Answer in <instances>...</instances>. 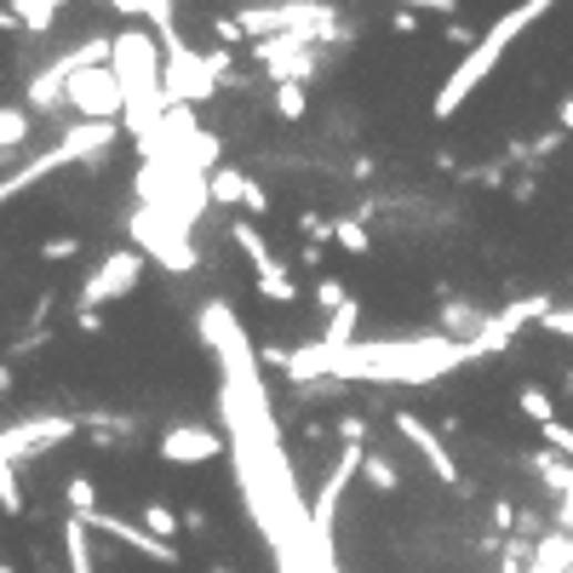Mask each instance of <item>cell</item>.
I'll return each mask as SVG.
<instances>
[{
    "mask_svg": "<svg viewBox=\"0 0 573 573\" xmlns=\"http://www.w3.org/2000/svg\"><path fill=\"white\" fill-rule=\"evenodd\" d=\"M110 70H115V81L126 92V121L121 126L139 139V150L155 144L166 115H173V104H166V58L155 52V41L144 35V29H121Z\"/></svg>",
    "mask_w": 573,
    "mask_h": 573,
    "instance_id": "6da1fadb",
    "label": "cell"
},
{
    "mask_svg": "<svg viewBox=\"0 0 573 573\" xmlns=\"http://www.w3.org/2000/svg\"><path fill=\"white\" fill-rule=\"evenodd\" d=\"M545 12H551V0H528V7H511L499 23H488V35L477 41V52H464V58H459V70H453L442 86H436L430 115H436V121H453V115L464 110V98H470V92H477V86L493 75V63H499L504 52H511V41L522 35V29H533Z\"/></svg>",
    "mask_w": 573,
    "mask_h": 573,
    "instance_id": "7a4b0ae2",
    "label": "cell"
},
{
    "mask_svg": "<svg viewBox=\"0 0 573 573\" xmlns=\"http://www.w3.org/2000/svg\"><path fill=\"white\" fill-rule=\"evenodd\" d=\"M161 58H166V104H207V98L235 75L224 47L195 52V47L173 41V47H161Z\"/></svg>",
    "mask_w": 573,
    "mask_h": 573,
    "instance_id": "3957f363",
    "label": "cell"
},
{
    "mask_svg": "<svg viewBox=\"0 0 573 573\" xmlns=\"http://www.w3.org/2000/svg\"><path fill=\"white\" fill-rule=\"evenodd\" d=\"M132 242H139L144 258H155L161 269H173V276H190V269L201 264V253L190 247V229H178L166 213H150V207L132 213Z\"/></svg>",
    "mask_w": 573,
    "mask_h": 573,
    "instance_id": "277c9868",
    "label": "cell"
},
{
    "mask_svg": "<svg viewBox=\"0 0 573 573\" xmlns=\"http://www.w3.org/2000/svg\"><path fill=\"white\" fill-rule=\"evenodd\" d=\"M104 63H115V41H104V35L81 41L75 52H63L52 70H47L35 86H29V104H35V110H58L63 98H70V81L86 75V70H104Z\"/></svg>",
    "mask_w": 573,
    "mask_h": 573,
    "instance_id": "5b68a950",
    "label": "cell"
},
{
    "mask_svg": "<svg viewBox=\"0 0 573 573\" xmlns=\"http://www.w3.org/2000/svg\"><path fill=\"white\" fill-rule=\"evenodd\" d=\"M139 276H144V253L139 247H121V253H110L104 264L92 269V276L81 282V316H104V305H115V298H126L132 287H139Z\"/></svg>",
    "mask_w": 573,
    "mask_h": 573,
    "instance_id": "8992f818",
    "label": "cell"
},
{
    "mask_svg": "<svg viewBox=\"0 0 573 573\" xmlns=\"http://www.w3.org/2000/svg\"><path fill=\"white\" fill-rule=\"evenodd\" d=\"M81 424L75 419H63V413H41V419H23V424H7V436H0V464H29V459H41L52 448H63L75 436Z\"/></svg>",
    "mask_w": 573,
    "mask_h": 573,
    "instance_id": "52a82bcc",
    "label": "cell"
},
{
    "mask_svg": "<svg viewBox=\"0 0 573 573\" xmlns=\"http://www.w3.org/2000/svg\"><path fill=\"white\" fill-rule=\"evenodd\" d=\"M81 121H126V92H121V81H115V70L104 63V70H86V75H75L70 81V98H63Z\"/></svg>",
    "mask_w": 573,
    "mask_h": 573,
    "instance_id": "ba28073f",
    "label": "cell"
},
{
    "mask_svg": "<svg viewBox=\"0 0 573 573\" xmlns=\"http://www.w3.org/2000/svg\"><path fill=\"white\" fill-rule=\"evenodd\" d=\"M86 528H98V533H110V539H121L126 551H139V556H150V562H166V567H178V545H166V539H155L144 522H126V516H115V511H98V516H81Z\"/></svg>",
    "mask_w": 573,
    "mask_h": 573,
    "instance_id": "9c48e42d",
    "label": "cell"
},
{
    "mask_svg": "<svg viewBox=\"0 0 573 573\" xmlns=\"http://www.w3.org/2000/svg\"><path fill=\"white\" fill-rule=\"evenodd\" d=\"M155 448L166 464H207L213 453H224V436L207 424H173V430H161Z\"/></svg>",
    "mask_w": 573,
    "mask_h": 573,
    "instance_id": "30bf717a",
    "label": "cell"
},
{
    "mask_svg": "<svg viewBox=\"0 0 573 573\" xmlns=\"http://www.w3.org/2000/svg\"><path fill=\"white\" fill-rule=\"evenodd\" d=\"M396 430H401V436H408V442L424 453V464L436 470V482H442V488H464V482H459V464H453V453H448V442H442V436H436L424 419L396 413Z\"/></svg>",
    "mask_w": 573,
    "mask_h": 573,
    "instance_id": "8fae6325",
    "label": "cell"
},
{
    "mask_svg": "<svg viewBox=\"0 0 573 573\" xmlns=\"http://www.w3.org/2000/svg\"><path fill=\"white\" fill-rule=\"evenodd\" d=\"M121 139V121H75L70 132H63V150H70L75 161H92V155H104L110 144Z\"/></svg>",
    "mask_w": 573,
    "mask_h": 573,
    "instance_id": "7c38bea8",
    "label": "cell"
},
{
    "mask_svg": "<svg viewBox=\"0 0 573 573\" xmlns=\"http://www.w3.org/2000/svg\"><path fill=\"white\" fill-rule=\"evenodd\" d=\"M70 161H75L70 150H63V144H52L47 155H35V161H29V166H18V173H7V184H0V195L12 201V195H23L29 184H41L47 173H58V166H70Z\"/></svg>",
    "mask_w": 573,
    "mask_h": 573,
    "instance_id": "4fadbf2b",
    "label": "cell"
},
{
    "mask_svg": "<svg viewBox=\"0 0 573 573\" xmlns=\"http://www.w3.org/2000/svg\"><path fill=\"white\" fill-rule=\"evenodd\" d=\"M229 235H235V247L247 253V264H253V276H276V253H269V242H264V229L253 224V218H235L229 224Z\"/></svg>",
    "mask_w": 573,
    "mask_h": 573,
    "instance_id": "5bb4252c",
    "label": "cell"
},
{
    "mask_svg": "<svg viewBox=\"0 0 573 573\" xmlns=\"http://www.w3.org/2000/svg\"><path fill=\"white\" fill-rule=\"evenodd\" d=\"M533 573H573V533H551L533 545Z\"/></svg>",
    "mask_w": 573,
    "mask_h": 573,
    "instance_id": "9a60e30c",
    "label": "cell"
},
{
    "mask_svg": "<svg viewBox=\"0 0 573 573\" xmlns=\"http://www.w3.org/2000/svg\"><path fill=\"white\" fill-rule=\"evenodd\" d=\"M92 528L81 522V516H70L63 522V551H70V573H98V562H92V539H86Z\"/></svg>",
    "mask_w": 573,
    "mask_h": 573,
    "instance_id": "2e32d148",
    "label": "cell"
},
{
    "mask_svg": "<svg viewBox=\"0 0 573 573\" xmlns=\"http://www.w3.org/2000/svg\"><path fill=\"white\" fill-rule=\"evenodd\" d=\"M533 470L545 477V488H551V493L573 499V464H567V459H556V453L545 448V453H533Z\"/></svg>",
    "mask_w": 573,
    "mask_h": 573,
    "instance_id": "e0dca14e",
    "label": "cell"
},
{
    "mask_svg": "<svg viewBox=\"0 0 573 573\" xmlns=\"http://www.w3.org/2000/svg\"><path fill=\"white\" fill-rule=\"evenodd\" d=\"M516 408H522L539 430L556 424V401H551V390H539V385H522V390H516Z\"/></svg>",
    "mask_w": 573,
    "mask_h": 573,
    "instance_id": "ac0fdd59",
    "label": "cell"
},
{
    "mask_svg": "<svg viewBox=\"0 0 573 573\" xmlns=\"http://www.w3.org/2000/svg\"><path fill=\"white\" fill-rule=\"evenodd\" d=\"M332 242H339L345 253H374V235H367V224L361 218H332Z\"/></svg>",
    "mask_w": 573,
    "mask_h": 573,
    "instance_id": "d6986e66",
    "label": "cell"
},
{
    "mask_svg": "<svg viewBox=\"0 0 573 573\" xmlns=\"http://www.w3.org/2000/svg\"><path fill=\"white\" fill-rule=\"evenodd\" d=\"M361 477H367V488H374V493H396V488H401V470H396L385 453H367Z\"/></svg>",
    "mask_w": 573,
    "mask_h": 573,
    "instance_id": "ffe728a7",
    "label": "cell"
},
{
    "mask_svg": "<svg viewBox=\"0 0 573 573\" xmlns=\"http://www.w3.org/2000/svg\"><path fill=\"white\" fill-rule=\"evenodd\" d=\"M18 23L29 29V35H47V29L58 23V0H23V7H18Z\"/></svg>",
    "mask_w": 573,
    "mask_h": 573,
    "instance_id": "44dd1931",
    "label": "cell"
},
{
    "mask_svg": "<svg viewBox=\"0 0 573 573\" xmlns=\"http://www.w3.org/2000/svg\"><path fill=\"white\" fill-rule=\"evenodd\" d=\"M247 184H253L247 173H235V166H218L207 190H213V201H218V207H229V201H242V195H247Z\"/></svg>",
    "mask_w": 573,
    "mask_h": 573,
    "instance_id": "7402d4cb",
    "label": "cell"
},
{
    "mask_svg": "<svg viewBox=\"0 0 573 573\" xmlns=\"http://www.w3.org/2000/svg\"><path fill=\"white\" fill-rule=\"evenodd\" d=\"M144 528H150L155 539H166V545H173V533H184V516H173L161 499H150V504H144Z\"/></svg>",
    "mask_w": 573,
    "mask_h": 573,
    "instance_id": "603a6c76",
    "label": "cell"
},
{
    "mask_svg": "<svg viewBox=\"0 0 573 573\" xmlns=\"http://www.w3.org/2000/svg\"><path fill=\"white\" fill-rule=\"evenodd\" d=\"M70 516H98V488H92V477H70Z\"/></svg>",
    "mask_w": 573,
    "mask_h": 573,
    "instance_id": "cb8c5ba5",
    "label": "cell"
},
{
    "mask_svg": "<svg viewBox=\"0 0 573 573\" xmlns=\"http://www.w3.org/2000/svg\"><path fill=\"white\" fill-rule=\"evenodd\" d=\"M305 110H310L305 86H276V115L282 121H305Z\"/></svg>",
    "mask_w": 573,
    "mask_h": 573,
    "instance_id": "d4e9b609",
    "label": "cell"
},
{
    "mask_svg": "<svg viewBox=\"0 0 573 573\" xmlns=\"http://www.w3.org/2000/svg\"><path fill=\"white\" fill-rule=\"evenodd\" d=\"M258 293L269 298V305H293V298H298V287H293L287 269H276V276H258Z\"/></svg>",
    "mask_w": 573,
    "mask_h": 573,
    "instance_id": "484cf974",
    "label": "cell"
},
{
    "mask_svg": "<svg viewBox=\"0 0 573 573\" xmlns=\"http://www.w3.org/2000/svg\"><path fill=\"white\" fill-rule=\"evenodd\" d=\"M23 139H29V115H23V110H0V144L18 150Z\"/></svg>",
    "mask_w": 573,
    "mask_h": 573,
    "instance_id": "4316f807",
    "label": "cell"
},
{
    "mask_svg": "<svg viewBox=\"0 0 573 573\" xmlns=\"http://www.w3.org/2000/svg\"><path fill=\"white\" fill-rule=\"evenodd\" d=\"M0 504H7V516H23V488L12 464H0Z\"/></svg>",
    "mask_w": 573,
    "mask_h": 573,
    "instance_id": "83f0119b",
    "label": "cell"
},
{
    "mask_svg": "<svg viewBox=\"0 0 573 573\" xmlns=\"http://www.w3.org/2000/svg\"><path fill=\"white\" fill-rule=\"evenodd\" d=\"M316 305H321L327 316H339V310L350 305V293H345L339 282H332V276H321V282H316Z\"/></svg>",
    "mask_w": 573,
    "mask_h": 573,
    "instance_id": "f1b7e54d",
    "label": "cell"
},
{
    "mask_svg": "<svg viewBox=\"0 0 573 573\" xmlns=\"http://www.w3.org/2000/svg\"><path fill=\"white\" fill-rule=\"evenodd\" d=\"M545 448H551L556 459H573V424H562V419L545 424Z\"/></svg>",
    "mask_w": 573,
    "mask_h": 573,
    "instance_id": "f546056e",
    "label": "cell"
},
{
    "mask_svg": "<svg viewBox=\"0 0 573 573\" xmlns=\"http://www.w3.org/2000/svg\"><path fill=\"white\" fill-rule=\"evenodd\" d=\"M75 253H81V242H75V235H52V242L41 247V258H47V264H70Z\"/></svg>",
    "mask_w": 573,
    "mask_h": 573,
    "instance_id": "4dcf8cb0",
    "label": "cell"
},
{
    "mask_svg": "<svg viewBox=\"0 0 573 573\" xmlns=\"http://www.w3.org/2000/svg\"><path fill=\"white\" fill-rule=\"evenodd\" d=\"M213 35H218V47L229 52L235 41H242V35H247V29H242V18H213Z\"/></svg>",
    "mask_w": 573,
    "mask_h": 573,
    "instance_id": "1f68e13d",
    "label": "cell"
},
{
    "mask_svg": "<svg viewBox=\"0 0 573 573\" xmlns=\"http://www.w3.org/2000/svg\"><path fill=\"white\" fill-rule=\"evenodd\" d=\"M242 207H247V218H264V213H269V190H264L258 178L247 184V195H242Z\"/></svg>",
    "mask_w": 573,
    "mask_h": 573,
    "instance_id": "d6a6232c",
    "label": "cell"
},
{
    "mask_svg": "<svg viewBox=\"0 0 573 573\" xmlns=\"http://www.w3.org/2000/svg\"><path fill=\"white\" fill-rule=\"evenodd\" d=\"M390 29H396V35H413V29H419V12H413V7H396Z\"/></svg>",
    "mask_w": 573,
    "mask_h": 573,
    "instance_id": "836d02e7",
    "label": "cell"
},
{
    "mask_svg": "<svg viewBox=\"0 0 573 573\" xmlns=\"http://www.w3.org/2000/svg\"><path fill=\"white\" fill-rule=\"evenodd\" d=\"M305 235H310V247L321 242V235H332V224L321 218V213H305Z\"/></svg>",
    "mask_w": 573,
    "mask_h": 573,
    "instance_id": "e575fe53",
    "label": "cell"
},
{
    "mask_svg": "<svg viewBox=\"0 0 573 573\" xmlns=\"http://www.w3.org/2000/svg\"><path fill=\"white\" fill-rule=\"evenodd\" d=\"M499 573H522V539H511V551H504Z\"/></svg>",
    "mask_w": 573,
    "mask_h": 573,
    "instance_id": "d590c367",
    "label": "cell"
},
{
    "mask_svg": "<svg viewBox=\"0 0 573 573\" xmlns=\"http://www.w3.org/2000/svg\"><path fill=\"white\" fill-rule=\"evenodd\" d=\"M448 41H453V47H470V52H477V35H470L464 23H448Z\"/></svg>",
    "mask_w": 573,
    "mask_h": 573,
    "instance_id": "8d00e7d4",
    "label": "cell"
},
{
    "mask_svg": "<svg viewBox=\"0 0 573 573\" xmlns=\"http://www.w3.org/2000/svg\"><path fill=\"white\" fill-rule=\"evenodd\" d=\"M511 522H522V516L511 511V504H493V528H511Z\"/></svg>",
    "mask_w": 573,
    "mask_h": 573,
    "instance_id": "74e56055",
    "label": "cell"
},
{
    "mask_svg": "<svg viewBox=\"0 0 573 573\" xmlns=\"http://www.w3.org/2000/svg\"><path fill=\"white\" fill-rule=\"evenodd\" d=\"M556 121H562V132H573V92L562 98V110H556Z\"/></svg>",
    "mask_w": 573,
    "mask_h": 573,
    "instance_id": "f35d334b",
    "label": "cell"
},
{
    "mask_svg": "<svg viewBox=\"0 0 573 573\" xmlns=\"http://www.w3.org/2000/svg\"><path fill=\"white\" fill-rule=\"evenodd\" d=\"M0 573H18V567H12V562H0Z\"/></svg>",
    "mask_w": 573,
    "mask_h": 573,
    "instance_id": "ab89813d",
    "label": "cell"
},
{
    "mask_svg": "<svg viewBox=\"0 0 573 573\" xmlns=\"http://www.w3.org/2000/svg\"><path fill=\"white\" fill-rule=\"evenodd\" d=\"M213 573H235V567H213Z\"/></svg>",
    "mask_w": 573,
    "mask_h": 573,
    "instance_id": "60d3db41",
    "label": "cell"
},
{
    "mask_svg": "<svg viewBox=\"0 0 573 573\" xmlns=\"http://www.w3.org/2000/svg\"><path fill=\"white\" fill-rule=\"evenodd\" d=\"M567 385H573V374H567Z\"/></svg>",
    "mask_w": 573,
    "mask_h": 573,
    "instance_id": "b9f144b4",
    "label": "cell"
}]
</instances>
